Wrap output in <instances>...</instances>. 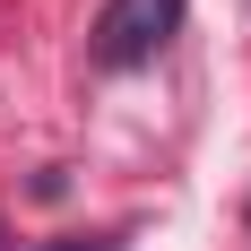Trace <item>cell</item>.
Instances as JSON below:
<instances>
[{
  "mask_svg": "<svg viewBox=\"0 0 251 251\" xmlns=\"http://www.w3.org/2000/svg\"><path fill=\"white\" fill-rule=\"evenodd\" d=\"M52 251H122V234H104V243H52Z\"/></svg>",
  "mask_w": 251,
  "mask_h": 251,
  "instance_id": "7a4b0ae2",
  "label": "cell"
},
{
  "mask_svg": "<svg viewBox=\"0 0 251 251\" xmlns=\"http://www.w3.org/2000/svg\"><path fill=\"white\" fill-rule=\"evenodd\" d=\"M182 18H191V0H104L96 26H87V61L96 70H148L156 52L182 35Z\"/></svg>",
  "mask_w": 251,
  "mask_h": 251,
  "instance_id": "6da1fadb",
  "label": "cell"
},
{
  "mask_svg": "<svg viewBox=\"0 0 251 251\" xmlns=\"http://www.w3.org/2000/svg\"><path fill=\"white\" fill-rule=\"evenodd\" d=\"M0 243H9V234H0Z\"/></svg>",
  "mask_w": 251,
  "mask_h": 251,
  "instance_id": "3957f363",
  "label": "cell"
}]
</instances>
